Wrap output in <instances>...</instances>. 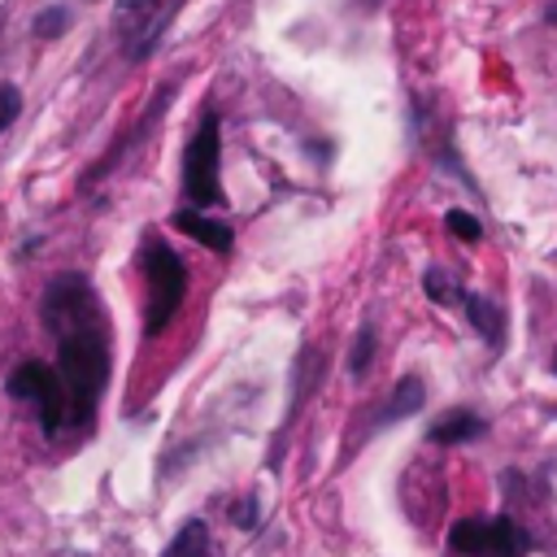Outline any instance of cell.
<instances>
[{"instance_id": "17", "label": "cell", "mask_w": 557, "mask_h": 557, "mask_svg": "<svg viewBox=\"0 0 557 557\" xmlns=\"http://www.w3.org/2000/svg\"><path fill=\"white\" fill-rule=\"evenodd\" d=\"M235 527H244V531H252V527H257V500H252V496L235 509Z\"/></svg>"}, {"instance_id": "11", "label": "cell", "mask_w": 557, "mask_h": 557, "mask_svg": "<svg viewBox=\"0 0 557 557\" xmlns=\"http://www.w3.org/2000/svg\"><path fill=\"white\" fill-rule=\"evenodd\" d=\"M461 305H466V318L479 326V335H483L487 344H500V335H505V318H500V309H496L492 300H483V296H466Z\"/></svg>"}, {"instance_id": "16", "label": "cell", "mask_w": 557, "mask_h": 557, "mask_svg": "<svg viewBox=\"0 0 557 557\" xmlns=\"http://www.w3.org/2000/svg\"><path fill=\"white\" fill-rule=\"evenodd\" d=\"M426 296H431V300H440V305L466 300V296H461V292H457V287H453V283H448V278H444L440 270H431V274H426Z\"/></svg>"}, {"instance_id": "6", "label": "cell", "mask_w": 557, "mask_h": 557, "mask_svg": "<svg viewBox=\"0 0 557 557\" xmlns=\"http://www.w3.org/2000/svg\"><path fill=\"white\" fill-rule=\"evenodd\" d=\"M448 544L466 557H527V531L505 513H479L448 527Z\"/></svg>"}, {"instance_id": "10", "label": "cell", "mask_w": 557, "mask_h": 557, "mask_svg": "<svg viewBox=\"0 0 557 557\" xmlns=\"http://www.w3.org/2000/svg\"><path fill=\"white\" fill-rule=\"evenodd\" d=\"M422 383L409 374V379H400L396 383V392H392V400L379 409V422H396V418H409V413H418L422 409Z\"/></svg>"}, {"instance_id": "5", "label": "cell", "mask_w": 557, "mask_h": 557, "mask_svg": "<svg viewBox=\"0 0 557 557\" xmlns=\"http://www.w3.org/2000/svg\"><path fill=\"white\" fill-rule=\"evenodd\" d=\"M9 396L35 405V418H39L44 435H57L61 422L70 418L65 383H61V374H57L52 366H44V361H17L13 374H9Z\"/></svg>"}, {"instance_id": "18", "label": "cell", "mask_w": 557, "mask_h": 557, "mask_svg": "<svg viewBox=\"0 0 557 557\" xmlns=\"http://www.w3.org/2000/svg\"><path fill=\"white\" fill-rule=\"evenodd\" d=\"M548 22L557 26V0H548Z\"/></svg>"}, {"instance_id": "4", "label": "cell", "mask_w": 557, "mask_h": 557, "mask_svg": "<svg viewBox=\"0 0 557 557\" xmlns=\"http://www.w3.org/2000/svg\"><path fill=\"white\" fill-rule=\"evenodd\" d=\"M183 0H117L113 4V35L126 52V61H148L161 35L170 30Z\"/></svg>"}, {"instance_id": "3", "label": "cell", "mask_w": 557, "mask_h": 557, "mask_svg": "<svg viewBox=\"0 0 557 557\" xmlns=\"http://www.w3.org/2000/svg\"><path fill=\"white\" fill-rule=\"evenodd\" d=\"M183 196L205 213L209 205H222V122L213 109L200 113V126L183 148Z\"/></svg>"}, {"instance_id": "9", "label": "cell", "mask_w": 557, "mask_h": 557, "mask_svg": "<svg viewBox=\"0 0 557 557\" xmlns=\"http://www.w3.org/2000/svg\"><path fill=\"white\" fill-rule=\"evenodd\" d=\"M161 557H218L213 535H209V522H200V518L183 522V527H178V535L165 544V553H161Z\"/></svg>"}, {"instance_id": "15", "label": "cell", "mask_w": 557, "mask_h": 557, "mask_svg": "<svg viewBox=\"0 0 557 557\" xmlns=\"http://www.w3.org/2000/svg\"><path fill=\"white\" fill-rule=\"evenodd\" d=\"M17 113H22V91L13 83H0V135L17 122Z\"/></svg>"}, {"instance_id": "14", "label": "cell", "mask_w": 557, "mask_h": 557, "mask_svg": "<svg viewBox=\"0 0 557 557\" xmlns=\"http://www.w3.org/2000/svg\"><path fill=\"white\" fill-rule=\"evenodd\" d=\"M448 231L457 235V239H466V244H474L479 235H483V226H479V218L474 213H466V209H448Z\"/></svg>"}, {"instance_id": "8", "label": "cell", "mask_w": 557, "mask_h": 557, "mask_svg": "<svg viewBox=\"0 0 557 557\" xmlns=\"http://www.w3.org/2000/svg\"><path fill=\"white\" fill-rule=\"evenodd\" d=\"M474 435H483V418H474L470 409H448V413L426 431L431 444H466V440H474Z\"/></svg>"}, {"instance_id": "7", "label": "cell", "mask_w": 557, "mask_h": 557, "mask_svg": "<svg viewBox=\"0 0 557 557\" xmlns=\"http://www.w3.org/2000/svg\"><path fill=\"white\" fill-rule=\"evenodd\" d=\"M174 226L183 231V235H191L196 244H205V248H213V252H231V244H235V235H231V226L226 222H218V218H209L205 209H178L174 213Z\"/></svg>"}, {"instance_id": "12", "label": "cell", "mask_w": 557, "mask_h": 557, "mask_svg": "<svg viewBox=\"0 0 557 557\" xmlns=\"http://www.w3.org/2000/svg\"><path fill=\"white\" fill-rule=\"evenodd\" d=\"M70 22H74V13H70L65 4H48V9H39V13H35L30 35H35V39H57V35H65V30H70Z\"/></svg>"}, {"instance_id": "13", "label": "cell", "mask_w": 557, "mask_h": 557, "mask_svg": "<svg viewBox=\"0 0 557 557\" xmlns=\"http://www.w3.org/2000/svg\"><path fill=\"white\" fill-rule=\"evenodd\" d=\"M370 357H374V326L366 322V326L357 331V339H352V352H348V374H352V379H361V374L370 370Z\"/></svg>"}, {"instance_id": "2", "label": "cell", "mask_w": 557, "mask_h": 557, "mask_svg": "<svg viewBox=\"0 0 557 557\" xmlns=\"http://www.w3.org/2000/svg\"><path fill=\"white\" fill-rule=\"evenodd\" d=\"M139 270L148 278V300H144V335L157 339L183 309L187 300V265L183 257L161 239V235H144L139 244Z\"/></svg>"}, {"instance_id": "1", "label": "cell", "mask_w": 557, "mask_h": 557, "mask_svg": "<svg viewBox=\"0 0 557 557\" xmlns=\"http://www.w3.org/2000/svg\"><path fill=\"white\" fill-rule=\"evenodd\" d=\"M44 326L57 339V374L70 396V418L91 422L109 383V318L83 274H57L39 300Z\"/></svg>"}]
</instances>
